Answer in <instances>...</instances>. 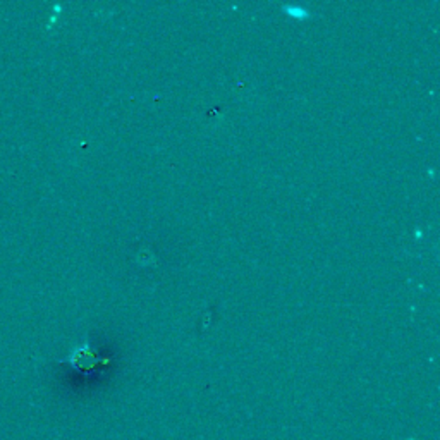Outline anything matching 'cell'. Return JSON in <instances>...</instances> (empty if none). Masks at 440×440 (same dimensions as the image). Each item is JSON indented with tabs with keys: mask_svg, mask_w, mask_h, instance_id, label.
<instances>
[{
	"mask_svg": "<svg viewBox=\"0 0 440 440\" xmlns=\"http://www.w3.org/2000/svg\"><path fill=\"white\" fill-rule=\"evenodd\" d=\"M285 9H288V12L291 14V16H298V17L306 16V10L303 9V7H298V9H294V7H285Z\"/></svg>",
	"mask_w": 440,
	"mask_h": 440,
	"instance_id": "obj_1",
	"label": "cell"
}]
</instances>
